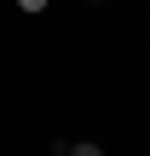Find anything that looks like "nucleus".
Instances as JSON below:
<instances>
[{
	"label": "nucleus",
	"instance_id": "obj_1",
	"mask_svg": "<svg viewBox=\"0 0 150 156\" xmlns=\"http://www.w3.org/2000/svg\"><path fill=\"white\" fill-rule=\"evenodd\" d=\"M64 156H104V151H98L92 139H81V145H69V151H64Z\"/></svg>",
	"mask_w": 150,
	"mask_h": 156
},
{
	"label": "nucleus",
	"instance_id": "obj_2",
	"mask_svg": "<svg viewBox=\"0 0 150 156\" xmlns=\"http://www.w3.org/2000/svg\"><path fill=\"white\" fill-rule=\"evenodd\" d=\"M17 12H29V17H35V12H46V0H17Z\"/></svg>",
	"mask_w": 150,
	"mask_h": 156
}]
</instances>
